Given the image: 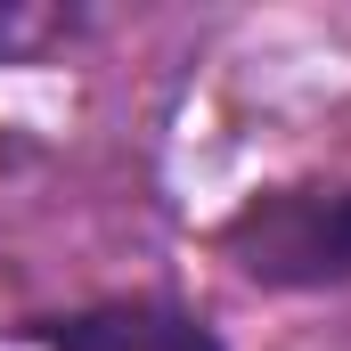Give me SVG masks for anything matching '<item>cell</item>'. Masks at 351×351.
Here are the masks:
<instances>
[{
  "label": "cell",
  "mask_w": 351,
  "mask_h": 351,
  "mask_svg": "<svg viewBox=\"0 0 351 351\" xmlns=\"http://www.w3.org/2000/svg\"><path fill=\"white\" fill-rule=\"evenodd\" d=\"M221 245L262 286H343L351 278V188H269L229 221Z\"/></svg>",
  "instance_id": "cell-1"
},
{
  "label": "cell",
  "mask_w": 351,
  "mask_h": 351,
  "mask_svg": "<svg viewBox=\"0 0 351 351\" xmlns=\"http://www.w3.org/2000/svg\"><path fill=\"white\" fill-rule=\"evenodd\" d=\"M33 335L49 351H221V335L172 302H98L74 319H41Z\"/></svg>",
  "instance_id": "cell-2"
},
{
  "label": "cell",
  "mask_w": 351,
  "mask_h": 351,
  "mask_svg": "<svg viewBox=\"0 0 351 351\" xmlns=\"http://www.w3.org/2000/svg\"><path fill=\"white\" fill-rule=\"evenodd\" d=\"M66 16H25V8H0V58H16V49H33V41H49Z\"/></svg>",
  "instance_id": "cell-3"
}]
</instances>
